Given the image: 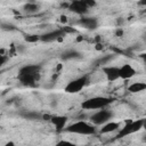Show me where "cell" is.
<instances>
[{
  "label": "cell",
  "instance_id": "obj_13",
  "mask_svg": "<svg viewBox=\"0 0 146 146\" xmlns=\"http://www.w3.org/2000/svg\"><path fill=\"white\" fill-rule=\"evenodd\" d=\"M41 66L38 64H29V65H24L19 68L18 74H38L40 73Z\"/></svg>",
  "mask_w": 146,
  "mask_h": 146
},
{
  "label": "cell",
  "instance_id": "obj_32",
  "mask_svg": "<svg viewBox=\"0 0 146 146\" xmlns=\"http://www.w3.org/2000/svg\"><path fill=\"white\" fill-rule=\"evenodd\" d=\"M145 39H146V34H145Z\"/></svg>",
  "mask_w": 146,
  "mask_h": 146
},
{
  "label": "cell",
  "instance_id": "obj_31",
  "mask_svg": "<svg viewBox=\"0 0 146 146\" xmlns=\"http://www.w3.org/2000/svg\"><path fill=\"white\" fill-rule=\"evenodd\" d=\"M144 14H146V8H145V9H144Z\"/></svg>",
  "mask_w": 146,
  "mask_h": 146
},
{
  "label": "cell",
  "instance_id": "obj_23",
  "mask_svg": "<svg viewBox=\"0 0 146 146\" xmlns=\"http://www.w3.org/2000/svg\"><path fill=\"white\" fill-rule=\"evenodd\" d=\"M115 35H116V36H122V35H123V30H122L121 27H117V29L115 30Z\"/></svg>",
  "mask_w": 146,
  "mask_h": 146
},
{
  "label": "cell",
  "instance_id": "obj_20",
  "mask_svg": "<svg viewBox=\"0 0 146 146\" xmlns=\"http://www.w3.org/2000/svg\"><path fill=\"white\" fill-rule=\"evenodd\" d=\"M114 58V55H107V56H104V57H102V58H99L97 62H96V64L97 65H104V64H107L111 59H113Z\"/></svg>",
  "mask_w": 146,
  "mask_h": 146
},
{
  "label": "cell",
  "instance_id": "obj_1",
  "mask_svg": "<svg viewBox=\"0 0 146 146\" xmlns=\"http://www.w3.org/2000/svg\"><path fill=\"white\" fill-rule=\"evenodd\" d=\"M64 131L71 132V133H76V135L90 136V135H94L96 132V128L92 124L80 120V121H76V122H73V123L66 125Z\"/></svg>",
  "mask_w": 146,
  "mask_h": 146
},
{
  "label": "cell",
  "instance_id": "obj_26",
  "mask_svg": "<svg viewBox=\"0 0 146 146\" xmlns=\"http://www.w3.org/2000/svg\"><path fill=\"white\" fill-rule=\"evenodd\" d=\"M3 146H16V145H15L14 141H8V143H6Z\"/></svg>",
  "mask_w": 146,
  "mask_h": 146
},
{
  "label": "cell",
  "instance_id": "obj_6",
  "mask_svg": "<svg viewBox=\"0 0 146 146\" xmlns=\"http://www.w3.org/2000/svg\"><path fill=\"white\" fill-rule=\"evenodd\" d=\"M65 35H66V33L63 29H57V30L43 33L42 35H40V39L43 42H51V41H56V40L60 41V40H63V38Z\"/></svg>",
  "mask_w": 146,
  "mask_h": 146
},
{
  "label": "cell",
  "instance_id": "obj_2",
  "mask_svg": "<svg viewBox=\"0 0 146 146\" xmlns=\"http://www.w3.org/2000/svg\"><path fill=\"white\" fill-rule=\"evenodd\" d=\"M113 102V98L105 96H95L88 98L81 103V107L83 110H103Z\"/></svg>",
  "mask_w": 146,
  "mask_h": 146
},
{
  "label": "cell",
  "instance_id": "obj_5",
  "mask_svg": "<svg viewBox=\"0 0 146 146\" xmlns=\"http://www.w3.org/2000/svg\"><path fill=\"white\" fill-rule=\"evenodd\" d=\"M113 112L110 111V110H99L97 111L96 113H94L91 116H90V120L94 124L96 125H104L105 123L110 122V120L113 117Z\"/></svg>",
  "mask_w": 146,
  "mask_h": 146
},
{
  "label": "cell",
  "instance_id": "obj_18",
  "mask_svg": "<svg viewBox=\"0 0 146 146\" xmlns=\"http://www.w3.org/2000/svg\"><path fill=\"white\" fill-rule=\"evenodd\" d=\"M21 115L27 120H41V119H43V115L38 113V112H24Z\"/></svg>",
  "mask_w": 146,
  "mask_h": 146
},
{
  "label": "cell",
  "instance_id": "obj_24",
  "mask_svg": "<svg viewBox=\"0 0 146 146\" xmlns=\"http://www.w3.org/2000/svg\"><path fill=\"white\" fill-rule=\"evenodd\" d=\"M9 59V57H7L5 54L3 55H1V65H5L6 64V62Z\"/></svg>",
  "mask_w": 146,
  "mask_h": 146
},
{
  "label": "cell",
  "instance_id": "obj_10",
  "mask_svg": "<svg viewBox=\"0 0 146 146\" xmlns=\"http://www.w3.org/2000/svg\"><path fill=\"white\" fill-rule=\"evenodd\" d=\"M76 24L87 30H95L98 26V19L96 17H81L78 19Z\"/></svg>",
  "mask_w": 146,
  "mask_h": 146
},
{
  "label": "cell",
  "instance_id": "obj_25",
  "mask_svg": "<svg viewBox=\"0 0 146 146\" xmlns=\"http://www.w3.org/2000/svg\"><path fill=\"white\" fill-rule=\"evenodd\" d=\"M86 1V3H87V6L90 8V7H94L95 5H96V2L95 1H92V0H84Z\"/></svg>",
  "mask_w": 146,
  "mask_h": 146
},
{
  "label": "cell",
  "instance_id": "obj_16",
  "mask_svg": "<svg viewBox=\"0 0 146 146\" xmlns=\"http://www.w3.org/2000/svg\"><path fill=\"white\" fill-rule=\"evenodd\" d=\"M60 58H62L63 60L76 59V58H81V54H80L78 50H75V49H68V50H65V51L62 54Z\"/></svg>",
  "mask_w": 146,
  "mask_h": 146
},
{
  "label": "cell",
  "instance_id": "obj_28",
  "mask_svg": "<svg viewBox=\"0 0 146 146\" xmlns=\"http://www.w3.org/2000/svg\"><path fill=\"white\" fill-rule=\"evenodd\" d=\"M140 6H144V7H146V0H143V1H139L138 2Z\"/></svg>",
  "mask_w": 146,
  "mask_h": 146
},
{
  "label": "cell",
  "instance_id": "obj_30",
  "mask_svg": "<svg viewBox=\"0 0 146 146\" xmlns=\"http://www.w3.org/2000/svg\"><path fill=\"white\" fill-rule=\"evenodd\" d=\"M143 141H144V143H146V135L143 137Z\"/></svg>",
  "mask_w": 146,
  "mask_h": 146
},
{
  "label": "cell",
  "instance_id": "obj_12",
  "mask_svg": "<svg viewBox=\"0 0 146 146\" xmlns=\"http://www.w3.org/2000/svg\"><path fill=\"white\" fill-rule=\"evenodd\" d=\"M50 122L54 124V127L56 128L57 131H60V130H64L66 128L67 117L63 116V115H52L50 119Z\"/></svg>",
  "mask_w": 146,
  "mask_h": 146
},
{
  "label": "cell",
  "instance_id": "obj_21",
  "mask_svg": "<svg viewBox=\"0 0 146 146\" xmlns=\"http://www.w3.org/2000/svg\"><path fill=\"white\" fill-rule=\"evenodd\" d=\"M55 146H76V145H75L74 143L70 141V140H64V139H62V140L57 141V143L55 144Z\"/></svg>",
  "mask_w": 146,
  "mask_h": 146
},
{
  "label": "cell",
  "instance_id": "obj_3",
  "mask_svg": "<svg viewBox=\"0 0 146 146\" xmlns=\"http://www.w3.org/2000/svg\"><path fill=\"white\" fill-rule=\"evenodd\" d=\"M141 128H144V119H138V120H135V121H129L127 122L117 132L116 135V138H124V137H128L137 131H139Z\"/></svg>",
  "mask_w": 146,
  "mask_h": 146
},
{
  "label": "cell",
  "instance_id": "obj_17",
  "mask_svg": "<svg viewBox=\"0 0 146 146\" xmlns=\"http://www.w3.org/2000/svg\"><path fill=\"white\" fill-rule=\"evenodd\" d=\"M23 10H24V13H26L29 15H33L40 10V5L36 2H27L23 6Z\"/></svg>",
  "mask_w": 146,
  "mask_h": 146
},
{
  "label": "cell",
  "instance_id": "obj_4",
  "mask_svg": "<svg viewBox=\"0 0 146 146\" xmlns=\"http://www.w3.org/2000/svg\"><path fill=\"white\" fill-rule=\"evenodd\" d=\"M89 83V75L84 74L82 76H79L76 79L71 80L64 88V91L67 94H76L81 91L87 84Z\"/></svg>",
  "mask_w": 146,
  "mask_h": 146
},
{
  "label": "cell",
  "instance_id": "obj_11",
  "mask_svg": "<svg viewBox=\"0 0 146 146\" xmlns=\"http://www.w3.org/2000/svg\"><path fill=\"white\" fill-rule=\"evenodd\" d=\"M136 75V70L130 64H124L120 67V79L129 80Z\"/></svg>",
  "mask_w": 146,
  "mask_h": 146
},
{
  "label": "cell",
  "instance_id": "obj_33",
  "mask_svg": "<svg viewBox=\"0 0 146 146\" xmlns=\"http://www.w3.org/2000/svg\"><path fill=\"white\" fill-rule=\"evenodd\" d=\"M145 66H146V63H145Z\"/></svg>",
  "mask_w": 146,
  "mask_h": 146
},
{
  "label": "cell",
  "instance_id": "obj_15",
  "mask_svg": "<svg viewBox=\"0 0 146 146\" xmlns=\"http://www.w3.org/2000/svg\"><path fill=\"white\" fill-rule=\"evenodd\" d=\"M146 90V82L143 81H137V82H132L129 87H128V91L131 94H138Z\"/></svg>",
  "mask_w": 146,
  "mask_h": 146
},
{
  "label": "cell",
  "instance_id": "obj_22",
  "mask_svg": "<svg viewBox=\"0 0 146 146\" xmlns=\"http://www.w3.org/2000/svg\"><path fill=\"white\" fill-rule=\"evenodd\" d=\"M1 29L3 31H11L15 30V26L13 24H8V23H1Z\"/></svg>",
  "mask_w": 146,
  "mask_h": 146
},
{
  "label": "cell",
  "instance_id": "obj_19",
  "mask_svg": "<svg viewBox=\"0 0 146 146\" xmlns=\"http://www.w3.org/2000/svg\"><path fill=\"white\" fill-rule=\"evenodd\" d=\"M24 39L26 42H30V43H34V42H38L39 40H41L40 35H36V34H26Z\"/></svg>",
  "mask_w": 146,
  "mask_h": 146
},
{
  "label": "cell",
  "instance_id": "obj_29",
  "mask_svg": "<svg viewBox=\"0 0 146 146\" xmlns=\"http://www.w3.org/2000/svg\"><path fill=\"white\" fill-rule=\"evenodd\" d=\"M96 48H97V49H102V48H103V46H102L100 43H97V47H96Z\"/></svg>",
  "mask_w": 146,
  "mask_h": 146
},
{
  "label": "cell",
  "instance_id": "obj_9",
  "mask_svg": "<svg viewBox=\"0 0 146 146\" xmlns=\"http://www.w3.org/2000/svg\"><path fill=\"white\" fill-rule=\"evenodd\" d=\"M103 73L105 74L106 79L110 82H114L116 80L120 79V67L119 66H104L103 68Z\"/></svg>",
  "mask_w": 146,
  "mask_h": 146
},
{
  "label": "cell",
  "instance_id": "obj_27",
  "mask_svg": "<svg viewBox=\"0 0 146 146\" xmlns=\"http://www.w3.org/2000/svg\"><path fill=\"white\" fill-rule=\"evenodd\" d=\"M140 57H141V59L144 60V63H146V54H141Z\"/></svg>",
  "mask_w": 146,
  "mask_h": 146
},
{
  "label": "cell",
  "instance_id": "obj_8",
  "mask_svg": "<svg viewBox=\"0 0 146 146\" xmlns=\"http://www.w3.org/2000/svg\"><path fill=\"white\" fill-rule=\"evenodd\" d=\"M18 80L23 86L35 87L36 82L40 80V73H38V74H18Z\"/></svg>",
  "mask_w": 146,
  "mask_h": 146
},
{
  "label": "cell",
  "instance_id": "obj_14",
  "mask_svg": "<svg viewBox=\"0 0 146 146\" xmlns=\"http://www.w3.org/2000/svg\"><path fill=\"white\" fill-rule=\"evenodd\" d=\"M119 128H120V123H119V122L110 121V122L105 123V124L100 128L99 132H100V133H110V132H114V131L119 130Z\"/></svg>",
  "mask_w": 146,
  "mask_h": 146
},
{
  "label": "cell",
  "instance_id": "obj_7",
  "mask_svg": "<svg viewBox=\"0 0 146 146\" xmlns=\"http://www.w3.org/2000/svg\"><path fill=\"white\" fill-rule=\"evenodd\" d=\"M68 10L78 14V15H84L88 13L89 7L87 6L84 0H74L72 2H70V7Z\"/></svg>",
  "mask_w": 146,
  "mask_h": 146
}]
</instances>
